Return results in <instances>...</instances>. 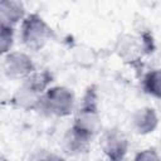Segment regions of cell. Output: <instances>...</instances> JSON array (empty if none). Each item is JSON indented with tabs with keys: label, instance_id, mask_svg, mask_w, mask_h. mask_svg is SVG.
Wrapping results in <instances>:
<instances>
[{
	"label": "cell",
	"instance_id": "3",
	"mask_svg": "<svg viewBox=\"0 0 161 161\" xmlns=\"http://www.w3.org/2000/svg\"><path fill=\"white\" fill-rule=\"evenodd\" d=\"M74 101H75L74 93L68 87L64 86L49 87L43 93L36 111H39L45 116L65 117L73 112Z\"/></svg>",
	"mask_w": 161,
	"mask_h": 161
},
{
	"label": "cell",
	"instance_id": "5",
	"mask_svg": "<svg viewBox=\"0 0 161 161\" xmlns=\"http://www.w3.org/2000/svg\"><path fill=\"white\" fill-rule=\"evenodd\" d=\"M3 57L4 74L10 79L24 80L35 70L33 59L24 52H9Z\"/></svg>",
	"mask_w": 161,
	"mask_h": 161
},
{
	"label": "cell",
	"instance_id": "15",
	"mask_svg": "<svg viewBox=\"0 0 161 161\" xmlns=\"http://www.w3.org/2000/svg\"><path fill=\"white\" fill-rule=\"evenodd\" d=\"M135 161H158L161 160V156L158 155V152L155 148H143L141 151H138L135 155Z\"/></svg>",
	"mask_w": 161,
	"mask_h": 161
},
{
	"label": "cell",
	"instance_id": "13",
	"mask_svg": "<svg viewBox=\"0 0 161 161\" xmlns=\"http://www.w3.org/2000/svg\"><path fill=\"white\" fill-rule=\"evenodd\" d=\"M142 89L145 93L161 99V68L152 69L143 75Z\"/></svg>",
	"mask_w": 161,
	"mask_h": 161
},
{
	"label": "cell",
	"instance_id": "8",
	"mask_svg": "<svg viewBox=\"0 0 161 161\" xmlns=\"http://www.w3.org/2000/svg\"><path fill=\"white\" fill-rule=\"evenodd\" d=\"M131 122L138 135H148L157 128L158 116L152 107H142L132 113Z\"/></svg>",
	"mask_w": 161,
	"mask_h": 161
},
{
	"label": "cell",
	"instance_id": "14",
	"mask_svg": "<svg viewBox=\"0 0 161 161\" xmlns=\"http://www.w3.org/2000/svg\"><path fill=\"white\" fill-rule=\"evenodd\" d=\"M14 44V26L0 24V53L3 55L11 52Z\"/></svg>",
	"mask_w": 161,
	"mask_h": 161
},
{
	"label": "cell",
	"instance_id": "11",
	"mask_svg": "<svg viewBox=\"0 0 161 161\" xmlns=\"http://www.w3.org/2000/svg\"><path fill=\"white\" fill-rule=\"evenodd\" d=\"M54 80V75L50 70L43 69V70H34L29 77H26L23 83L29 86L30 88L35 89L39 93H44Z\"/></svg>",
	"mask_w": 161,
	"mask_h": 161
},
{
	"label": "cell",
	"instance_id": "10",
	"mask_svg": "<svg viewBox=\"0 0 161 161\" xmlns=\"http://www.w3.org/2000/svg\"><path fill=\"white\" fill-rule=\"evenodd\" d=\"M91 140L69 128L63 137V148L68 155H80L86 153L91 146Z\"/></svg>",
	"mask_w": 161,
	"mask_h": 161
},
{
	"label": "cell",
	"instance_id": "9",
	"mask_svg": "<svg viewBox=\"0 0 161 161\" xmlns=\"http://www.w3.org/2000/svg\"><path fill=\"white\" fill-rule=\"evenodd\" d=\"M25 8L21 0H0V24L15 26L25 18Z\"/></svg>",
	"mask_w": 161,
	"mask_h": 161
},
{
	"label": "cell",
	"instance_id": "4",
	"mask_svg": "<svg viewBox=\"0 0 161 161\" xmlns=\"http://www.w3.org/2000/svg\"><path fill=\"white\" fill-rule=\"evenodd\" d=\"M99 147L109 160L119 161L128 151V140L118 127H111L102 132Z\"/></svg>",
	"mask_w": 161,
	"mask_h": 161
},
{
	"label": "cell",
	"instance_id": "2",
	"mask_svg": "<svg viewBox=\"0 0 161 161\" xmlns=\"http://www.w3.org/2000/svg\"><path fill=\"white\" fill-rule=\"evenodd\" d=\"M54 38L55 33L53 28L38 13H30L23 19L20 25V39L28 49L38 52Z\"/></svg>",
	"mask_w": 161,
	"mask_h": 161
},
{
	"label": "cell",
	"instance_id": "1",
	"mask_svg": "<svg viewBox=\"0 0 161 161\" xmlns=\"http://www.w3.org/2000/svg\"><path fill=\"white\" fill-rule=\"evenodd\" d=\"M70 128L91 141L101 132L102 123L98 111V92L96 84L88 86L84 91L80 106L75 112Z\"/></svg>",
	"mask_w": 161,
	"mask_h": 161
},
{
	"label": "cell",
	"instance_id": "12",
	"mask_svg": "<svg viewBox=\"0 0 161 161\" xmlns=\"http://www.w3.org/2000/svg\"><path fill=\"white\" fill-rule=\"evenodd\" d=\"M97 59H98L97 52L88 45L79 44L73 48V60L79 67L91 68L96 64Z\"/></svg>",
	"mask_w": 161,
	"mask_h": 161
},
{
	"label": "cell",
	"instance_id": "6",
	"mask_svg": "<svg viewBox=\"0 0 161 161\" xmlns=\"http://www.w3.org/2000/svg\"><path fill=\"white\" fill-rule=\"evenodd\" d=\"M114 52L125 63H128V64L138 63L142 55L146 54L141 36L136 38L128 34L119 36V39L116 43Z\"/></svg>",
	"mask_w": 161,
	"mask_h": 161
},
{
	"label": "cell",
	"instance_id": "7",
	"mask_svg": "<svg viewBox=\"0 0 161 161\" xmlns=\"http://www.w3.org/2000/svg\"><path fill=\"white\" fill-rule=\"evenodd\" d=\"M42 96L43 93L36 92L35 89L30 88L25 83H21V86L10 97L9 104H11L14 108H19L23 111H36L39 107Z\"/></svg>",
	"mask_w": 161,
	"mask_h": 161
}]
</instances>
